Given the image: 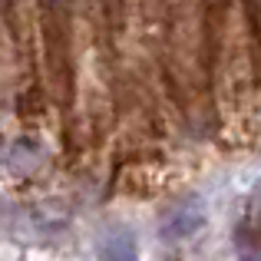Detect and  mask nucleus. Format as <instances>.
<instances>
[{"instance_id": "obj_2", "label": "nucleus", "mask_w": 261, "mask_h": 261, "mask_svg": "<svg viewBox=\"0 0 261 261\" xmlns=\"http://www.w3.org/2000/svg\"><path fill=\"white\" fill-rule=\"evenodd\" d=\"M202 222H205V215H202L198 205H192V208H178L175 215H169L162 235H166V238H185V235H192Z\"/></svg>"}, {"instance_id": "obj_3", "label": "nucleus", "mask_w": 261, "mask_h": 261, "mask_svg": "<svg viewBox=\"0 0 261 261\" xmlns=\"http://www.w3.org/2000/svg\"><path fill=\"white\" fill-rule=\"evenodd\" d=\"M238 261H261V225L251 218L238 228Z\"/></svg>"}, {"instance_id": "obj_1", "label": "nucleus", "mask_w": 261, "mask_h": 261, "mask_svg": "<svg viewBox=\"0 0 261 261\" xmlns=\"http://www.w3.org/2000/svg\"><path fill=\"white\" fill-rule=\"evenodd\" d=\"M99 261H139V245L129 228H113L99 242Z\"/></svg>"}]
</instances>
